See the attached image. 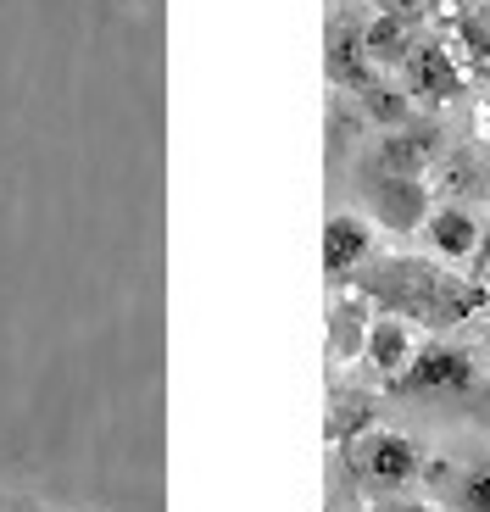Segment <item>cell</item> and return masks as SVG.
Here are the masks:
<instances>
[{"instance_id": "1", "label": "cell", "mask_w": 490, "mask_h": 512, "mask_svg": "<svg viewBox=\"0 0 490 512\" xmlns=\"http://www.w3.org/2000/svg\"><path fill=\"white\" fill-rule=\"evenodd\" d=\"M401 396H463L479 384V368L463 346H418L413 362L390 379Z\"/></svg>"}, {"instance_id": "2", "label": "cell", "mask_w": 490, "mask_h": 512, "mask_svg": "<svg viewBox=\"0 0 490 512\" xmlns=\"http://www.w3.org/2000/svg\"><path fill=\"white\" fill-rule=\"evenodd\" d=\"M351 468H357L368 485L379 490H401L418 479V446L407 435H390V429H374V435H357L351 446Z\"/></svg>"}, {"instance_id": "3", "label": "cell", "mask_w": 490, "mask_h": 512, "mask_svg": "<svg viewBox=\"0 0 490 512\" xmlns=\"http://www.w3.org/2000/svg\"><path fill=\"white\" fill-rule=\"evenodd\" d=\"M457 90H463V56H457L446 39L413 45V56H407V95L435 106V101H452Z\"/></svg>"}, {"instance_id": "4", "label": "cell", "mask_w": 490, "mask_h": 512, "mask_svg": "<svg viewBox=\"0 0 490 512\" xmlns=\"http://www.w3.org/2000/svg\"><path fill=\"white\" fill-rule=\"evenodd\" d=\"M368 256H374V223L362 218V212H335V218L323 223V273L329 279L357 273Z\"/></svg>"}, {"instance_id": "5", "label": "cell", "mask_w": 490, "mask_h": 512, "mask_svg": "<svg viewBox=\"0 0 490 512\" xmlns=\"http://www.w3.org/2000/svg\"><path fill=\"white\" fill-rule=\"evenodd\" d=\"M429 218V184L424 179H385L379 173V190H374V223L390 234H413L424 229Z\"/></svg>"}, {"instance_id": "6", "label": "cell", "mask_w": 490, "mask_h": 512, "mask_svg": "<svg viewBox=\"0 0 490 512\" xmlns=\"http://www.w3.org/2000/svg\"><path fill=\"white\" fill-rule=\"evenodd\" d=\"M424 240H429V251H435L440 262H468L485 234H479V218L468 212V206H429Z\"/></svg>"}, {"instance_id": "7", "label": "cell", "mask_w": 490, "mask_h": 512, "mask_svg": "<svg viewBox=\"0 0 490 512\" xmlns=\"http://www.w3.org/2000/svg\"><path fill=\"white\" fill-rule=\"evenodd\" d=\"M413 351H418V340H413V323L407 318H379L362 334V357H368L374 373H385V379H396V373L413 362Z\"/></svg>"}, {"instance_id": "8", "label": "cell", "mask_w": 490, "mask_h": 512, "mask_svg": "<svg viewBox=\"0 0 490 512\" xmlns=\"http://www.w3.org/2000/svg\"><path fill=\"white\" fill-rule=\"evenodd\" d=\"M429 156H435V134H418V128H390L385 151H379V173L385 179H424Z\"/></svg>"}, {"instance_id": "9", "label": "cell", "mask_w": 490, "mask_h": 512, "mask_svg": "<svg viewBox=\"0 0 490 512\" xmlns=\"http://www.w3.org/2000/svg\"><path fill=\"white\" fill-rule=\"evenodd\" d=\"M362 45H368V62H385V67H407V56H413V34H407V23L390 17V12H379L374 23H368Z\"/></svg>"}, {"instance_id": "10", "label": "cell", "mask_w": 490, "mask_h": 512, "mask_svg": "<svg viewBox=\"0 0 490 512\" xmlns=\"http://www.w3.org/2000/svg\"><path fill=\"white\" fill-rule=\"evenodd\" d=\"M457 512H490V457L468 462L457 474Z\"/></svg>"}, {"instance_id": "11", "label": "cell", "mask_w": 490, "mask_h": 512, "mask_svg": "<svg viewBox=\"0 0 490 512\" xmlns=\"http://www.w3.org/2000/svg\"><path fill=\"white\" fill-rule=\"evenodd\" d=\"M379 6H385L390 17H401V23H418V17L435 6V0H379Z\"/></svg>"}, {"instance_id": "12", "label": "cell", "mask_w": 490, "mask_h": 512, "mask_svg": "<svg viewBox=\"0 0 490 512\" xmlns=\"http://www.w3.org/2000/svg\"><path fill=\"white\" fill-rule=\"evenodd\" d=\"M479 284H485V290H490V240H479Z\"/></svg>"}, {"instance_id": "13", "label": "cell", "mask_w": 490, "mask_h": 512, "mask_svg": "<svg viewBox=\"0 0 490 512\" xmlns=\"http://www.w3.org/2000/svg\"><path fill=\"white\" fill-rule=\"evenodd\" d=\"M396 512H435V507H396Z\"/></svg>"}, {"instance_id": "14", "label": "cell", "mask_w": 490, "mask_h": 512, "mask_svg": "<svg viewBox=\"0 0 490 512\" xmlns=\"http://www.w3.org/2000/svg\"><path fill=\"white\" fill-rule=\"evenodd\" d=\"M329 512H340V507H329Z\"/></svg>"}]
</instances>
